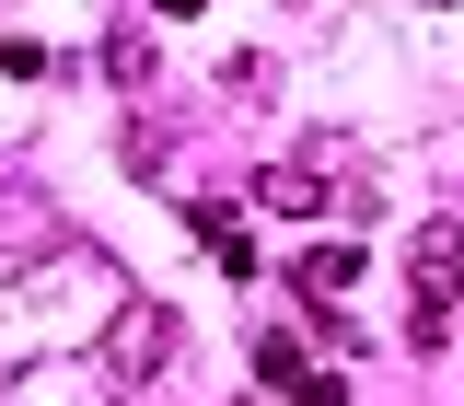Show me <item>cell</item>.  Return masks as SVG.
<instances>
[{
	"instance_id": "obj_1",
	"label": "cell",
	"mask_w": 464,
	"mask_h": 406,
	"mask_svg": "<svg viewBox=\"0 0 464 406\" xmlns=\"http://www.w3.org/2000/svg\"><path fill=\"white\" fill-rule=\"evenodd\" d=\"M406 279H418V302H406V337L441 348V325H453V290H464V221H430V232H418Z\"/></svg>"
},
{
	"instance_id": "obj_2",
	"label": "cell",
	"mask_w": 464,
	"mask_h": 406,
	"mask_svg": "<svg viewBox=\"0 0 464 406\" xmlns=\"http://www.w3.org/2000/svg\"><path fill=\"white\" fill-rule=\"evenodd\" d=\"M163 360H174V314L163 302H128L105 325V372H116V395H151L163 383Z\"/></svg>"
},
{
	"instance_id": "obj_3",
	"label": "cell",
	"mask_w": 464,
	"mask_h": 406,
	"mask_svg": "<svg viewBox=\"0 0 464 406\" xmlns=\"http://www.w3.org/2000/svg\"><path fill=\"white\" fill-rule=\"evenodd\" d=\"M256 372H267V395H290V406H348V383H337V372H314L290 337H256Z\"/></svg>"
},
{
	"instance_id": "obj_4",
	"label": "cell",
	"mask_w": 464,
	"mask_h": 406,
	"mask_svg": "<svg viewBox=\"0 0 464 406\" xmlns=\"http://www.w3.org/2000/svg\"><path fill=\"white\" fill-rule=\"evenodd\" d=\"M348 279H360V256H348V244H314V256L290 267V290H302L314 314H337V302H348Z\"/></svg>"
},
{
	"instance_id": "obj_5",
	"label": "cell",
	"mask_w": 464,
	"mask_h": 406,
	"mask_svg": "<svg viewBox=\"0 0 464 406\" xmlns=\"http://www.w3.org/2000/svg\"><path fill=\"white\" fill-rule=\"evenodd\" d=\"M186 232H198V244H209V256H221L232 279H256V244H244V232H232V209H221V198H186Z\"/></svg>"
},
{
	"instance_id": "obj_6",
	"label": "cell",
	"mask_w": 464,
	"mask_h": 406,
	"mask_svg": "<svg viewBox=\"0 0 464 406\" xmlns=\"http://www.w3.org/2000/svg\"><path fill=\"white\" fill-rule=\"evenodd\" d=\"M325 163H337V151H314V163H279V174H267V186H256V198H267V209H290V221H302V209H325Z\"/></svg>"
}]
</instances>
